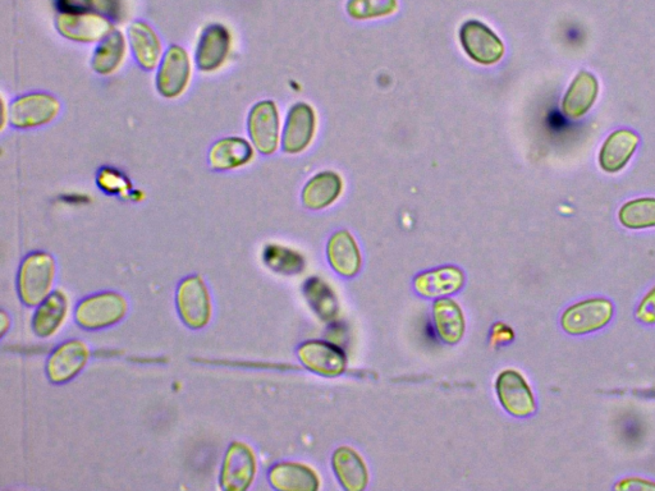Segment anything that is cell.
Wrapping results in <instances>:
<instances>
[{"mask_svg": "<svg viewBox=\"0 0 655 491\" xmlns=\"http://www.w3.org/2000/svg\"><path fill=\"white\" fill-rule=\"evenodd\" d=\"M464 281L465 275L460 269L456 266H444L418 275L415 279V289L424 297H444L460 291Z\"/></svg>", "mask_w": 655, "mask_h": 491, "instance_id": "22", "label": "cell"}, {"mask_svg": "<svg viewBox=\"0 0 655 491\" xmlns=\"http://www.w3.org/2000/svg\"><path fill=\"white\" fill-rule=\"evenodd\" d=\"M265 263L278 272H293L297 266V258L279 247H269L265 251Z\"/></svg>", "mask_w": 655, "mask_h": 491, "instance_id": "30", "label": "cell"}, {"mask_svg": "<svg viewBox=\"0 0 655 491\" xmlns=\"http://www.w3.org/2000/svg\"><path fill=\"white\" fill-rule=\"evenodd\" d=\"M342 188L343 183L337 173H318L302 191V201L311 210L328 208L340 197Z\"/></svg>", "mask_w": 655, "mask_h": 491, "instance_id": "23", "label": "cell"}, {"mask_svg": "<svg viewBox=\"0 0 655 491\" xmlns=\"http://www.w3.org/2000/svg\"><path fill=\"white\" fill-rule=\"evenodd\" d=\"M176 305L178 315L187 328L200 330L212 320V298L204 279L199 275H191L178 284Z\"/></svg>", "mask_w": 655, "mask_h": 491, "instance_id": "3", "label": "cell"}, {"mask_svg": "<svg viewBox=\"0 0 655 491\" xmlns=\"http://www.w3.org/2000/svg\"><path fill=\"white\" fill-rule=\"evenodd\" d=\"M254 158V150L249 142L240 137H229L218 141L210 150V165L217 171H228L242 167Z\"/></svg>", "mask_w": 655, "mask_h": 491, "instance_id": "24", "label": "cell"}, {"mask_svg": "<svg viewBox=\"0 0 655 491\" xmlns=\"http://www.w3.org/2000/svg\"><path fill=\"white\" fill-rule=\"evenodd\" d=\"M98 183L99 187L109 194H126L127 188L130 187L126 178L112 169H104L100 172Z\"/></svg>", "mask_w": 655, "mask_h": 491, "instance_id": "31", "label": "cell"}, {"mask_svg": "<svg viewBox=\"0 0 655 491\" xmlns=\"http://www.w3.org/2000/svg\"><path fill=\"white\" fill-rule=\"evenodd\" d=\"M462 48L473 61L480 64H494L505 54L502 40L492 29L478 20H470L460 30Z\"/></svg>", "mask_w": 655, "mask_h": 491, "instance_id": "7", "label": "cell"}, {"mask_svg": "<svg viewBox=\"0 0 655 491\" xmlns=\"http://www.w3.org/2000/svg\"><path fill=\"white\" fill-rule=\"evenodd\" d=\"M613 316V305L606 298H590L569 307L562 315V328L571 336L597 332L606 327Z\"/></svg>", "mask_w": 655, "mask_h": 491, "instance_id": "5", "label": "cell"}, {"mask_svg": "<svg viewBox=\"0 0 655 491\" xmlns=\"http://www.w3.org/2000/svg\"><path fill=\"white\" fill-rule=\"evenodd\" d=\"M128 38L137 63L145 70H154L162 55V45L155 32L143 22H135L128 29Z\"/></svg>", "mask_w": 655, "mask_h": 491, "instance_id": "26", "label": "cell"}, {"mask_svg": "<svg viewBox=\"0 0 655 491\" xmlns=\"http://www.w3.org/2000/svg\"><path fill=\"white\" fill-rule=\"evenodd\" d=\"M191 76L189 54L181 47H171L160 66L157 76V87L164 98H177L187 85Z\"/></svg>", "mask_w": 655, "mask_h": 491, "instance_id": "10", "label": "cell"}, {"mask_svg": "<svg viewBox=\"0 0 655 491\" xmlns=\"http://www.w3.org/2000/svg\"><path fill=\"white\" fill-rule=\"evenodd\" d=\"M332 465L334 474L346 490L361 491L368 485V470H366L363 458L354 449L338 448L333 453Z\"/></svg>", "mask_w": 655, "mask_h": 491, "instance_id": "21", "label": "cell"}, {"mask_svg": "<svg viewBox=\"0 0 655 491\" xmlns=\"http://www.w3.org/2000/svg\"><path fill=\"white\" fill-rule=\"evenodd\" d=\"M618 220L629 229L655 228V197L629 201L620 209Z\"/></svg>", "mask_w": 655, "mask_h": 491, "instance_id": "28", "label": "cell"}, {"mask_svg": "<svg viewBox=\"0 0 655 491\" xmlns=\"http://www.w3.org/2000/svg\"><path fill=\"white\" fill-rule=\"evenodd\" d=\"M89 359V347L79 339L59 344L56 350L50 353L45 367L49 382L57 385L71 382L85 369Z\"/></svg>", "mask_w": 655, "mask_h": 491, "instance_id": "6", "label": "cell"}, {"mask_svg": "<svg viewBox=\"0 0 655 491\" xmlns=\"http://www.w3.org/2000/svg\"><path fill=\"white\" fill-rule=\"evenodd\" d=\"M59 6L66 13H85L93 7V0H59Z\"/></svg>", "mask_w": 655, "mask_h": 491, "instance_id": "33", "label": "cell"}, {"mask_svg": "<svg viewBox=\"0 0 655 491\" xmlns=\"http://www.w3.org/2000/svg\"><path fill=\"white\" fill-rule=\"evenodd\" d=\"M231 48V36L221 25H213L204 31L196 49L199 70L213 72L222 66Z\"/></svg>", "mask_w": 655, "mask_h": 491, "instance_id": "17", "label": "cell"}, {"mask_svg": "<svg viewBox=\"0 0 655 491\" xmlns=\"http://www.w3.org/2000/svg\"><path fill=\"white\" fill-rule=\"evenodd\" d=\"M249 133L261 154L270 155L278 148L279 116L276 104L260 102L251 109Z\"/></svg>", "mask_w": 655, "mask_h": 491, "instance_id": "11", "label": "cell"}, {"mask_svg": "<svg viewBox=\"0 0 655 491\" xmlns=\"http://www.w3.org/2000/svg\"><path fill=\"white\" fill-rule=\"evenodd\" d=\"M397 9V0H348L347 13L355 20H371L392 15Z\"/></svg>", "mask_w": 655, "mask_h": 491, "instance_id": "29", "label": "cell"}, {"mask_svg": "<svg viewBox=\"0 0 655 491\" xmlns=\"http://www.w3.org/2000/svg\"><path fill=\"white\" fill-rule=\"evenodd\" d=\"M128 304L117 292H100L84 298L75 310V321L85 330H102L126 318Z\"/></svg>", "mask_w": 655, "mask_h": 491, "instance_id": "2", "label": "cell"}, {"mask_svg": "<svg viewBox=\"0 0 655 491\" xmlns=\"http://www.w3.org/2000/svg\"><path fill=\"white\" fill-rule=\"evenodd\" d=\"M638 133L631 130L612 132L599 153V165L604 172L616 174L629 164L639 146Z\"/></svg>", "mask_w": 655, "mask_h": 491, "instance_id": "15", "label": "cell"}, {"mask_svg": "<svg viewBox=\"0 0 655 491\" xmlns=\"http://www.w3.org/2000/svg\"><path fill=\"white\" fill-rule=\"evenodd\" d=\"M59 32L66 38L93 43L112 32V25L105 18L90 13H63L57 18Z\"/></svg>", "mask_w": 655, "mask_h": 491, "instance_id": "14", "label": "cell"}, {"mask_svg": "<svg viewBox=\"0 0 655 491\" xmlns=\"http://www.w3.org/2000/svg\"><path fill=\"white\" fill-rule=\"evenodd\" d=\"M499 402L508 414L526 417L535 412V399L524 376L515 370H505L499 374L497 383Z\"/></svg>", "mask_w": 655, "mask_h": 491, "instance_id": "9", "label": "cell"}, {"mask_svg": "<svg viewBox=\"0 0 655 491\" xmlns=\"http://www.w3.org/2000/svg\"><path fill=\"white\" fill-rule=\"evenodd\" d=\"M68 312L67 297L62 292H53L45 298L32 316V332L39 338L54 336L61 328Z\"/></svg>", "mask_w": 655, "mask_h": 491, "instance_id": "19", "label": "cell"}, {"mask_svg": "<svg viewBox=\"0 0 655 491\" xmlns=\"http://www.w3.org/2000/svg\"><path fill=\"white\" fill-rule=\"evenodd\" d=\"M268 479L274 489L281 491H315L319 477L310 467L296 462H281L269 470Z\"/></svg>", "mask_w": 655, "mask_h": 491, "instance_id": "18", "label": "cell"}, {"mask_svg": "<svg viewBox=\"0 0 655 491\" xmlns=\"http://www.w3.org/2000/svg\"><path fill=\"white\" fill-rule=\"evenodd\" d=\"M616 489L622 490H652L655 489V484L650 483V481L647 480H639V479H629V480H624L620 485L616 486Z\"/></svg>", "mask_w": 655, "mask_h": 491, "instance_id": "34", "label": "cell"}, {"mask_svg": "<svg viewBox=\"0 0 655 491\" xmlns=\"http://www.w3.org/2000/svg\"><path fill=\"white\" fill-rule=\"evenodd\" d=\"M599 95L597 77L588 71L577 73L569 90L563 98L562 110L566 117L577 119L584 117L593 108Z\"/></svg>", "mask_w": 655, "mask_h": 491, "instance_id": "16", "label": "cell"}, {"mask_svg": "<svg viewBox=\"0 0 655 491\" xmlns=\"http://www.w3.org/2000/svg\"><path fill=\"white\" fill-rule=\"evenodd\" d=\"M58 100L48 94H30L13 102L9 110V121L17 128H32L47 125L58 116Z\"/></svg>", "mask_w": 655, "mask_h": 491, "instance_id": "8", "label": "cell"}, {"mask_svg": "<svg viewBox=\"0 0 655 491\" xmlns=\"http://www.w3.org/2000/svg\"><path fill=\"white\" fill-rule=\"evenodd\" d=\"M8 327V316L6 312L2 311V336L7 333Z\"/></svg>", "mask_w": 655, "mask_h": 491, "instance_id": "35", "label": "cell"}, {"mask_svg": "<svg viewBox=\"0 0 655 491\" xmlns=\"http://www.w3.org/2000/svg\"><path fill=\"white\" fill-rule=\"evenodd\" d=\"M636 318L641 323L655 324V287L641 301L639 309L636 311Z\"/></svg>", "mask_w": 655, "mask_h": 491, "instance_id": "32", "label": "cell"}, {"mask_svg": "<svg viewBox=\"0 0 655 491\" xmlns=\"http://www.w3.org/2000/svg\"><path fill=\"white\" fill-rule=\"evenodd\" d=\"M302 365L323 376H338L346 370L345 353L331 343L309 341L301 344L297 351Z\"/></svg>", "mask_w": 655, "mask_h": 491, "instance_id": "12", "label": "cell"}, {"mask_svg": "<svg viewBox=\"0 0 655 491\" xmlns=\"http://www.w3.org/2000/svg\"><path fill=\"white\" fill-rule=\"evenodd\" d=\"M329 264L342 277H355L361 268V255L354 237L346 231L333 234L328 242Z\"/></svg>", "mask_w": 655, "mask_h": 491, "instance_id": "20", "label": "cell"}, {"mask_svg": "<svg viewBox=\"0 0 655 491\" xmlns=\"http://www.w3.org/2000/svg\"><path fill=\"white\" fill-rule=\"evenodd\" d=\"M435 328L443 342L456 344L465 333V318L460 306L450 298H441L433 306Z\"/></svg>", "mask_w": 655, "mask_h": 491, "instance_id": "25", "label": "cell"}, {"mask_svg": "<svg viewBox=\"0 0 655 491\" xmlns=\"http://www.w3.org/2000/svg\"><path fill=\"white\" fill-rule=\"evenodd\" d=\"M56 274V261L48 252L27 255L17 277V292L22 304L38 307L52 293Z\"/></svg>", "mask_w": 655, "mask_h": 491, "instance_id": "1", "label": "cell"}, {"mask_svg": "<svg viewBox=\"0 0 655 491\" xmlns=\"http://www.w3.org/2000/svg\"><path fill=\"white\" fill-rule=\"evenodd\" d=\"M258 463L253 448L242 442L229 444L219 475L221 488L227 491H244L254 483Z\"/></svg>", "mask_w": 655, "mask_h": 491, "instance_id": "4", "label": "cell"}, {"mask_svg": "<svg viewBox=\"0 0 655 491\" xmlns=\"http://www.w3.org/2000/svg\"><path fill=\"white\" fill-rule=\"evenodd\" d=\"M125 39L121 32L112 31L111 34L105 36L96 48L93 57V68L99 75H111L116 71L119 64L122 63L125 57Z\"/></svg>", "mask_w": 655, "mask_h": 491, "instance_id": "27", "label": "cell"}, {"mask_svg": "<svg viewBox=\"0 0 655 491\" xmlns=\"http://www.w3.org/2000/svg\"><path fill=\"white\" fill-rule=\"evenodd\" d=\"M314 132V109L305 103L293 105L283 132V150L288 154L301 153L310 145Z\"/></svg>", "mask_w": 655, "mask_h": 491, "instance_id": "13", "label": "cell"}]
</instances>
